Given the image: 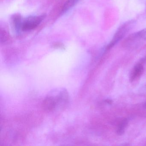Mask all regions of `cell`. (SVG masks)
Returning a JSON list of instances; mask_svg holds the SVG:
<instances>
[{"mask_svg": "<svg viewBox=\"0 0 146 146\" xmlns=\"http://www.w3.org/2000/svg\"><path fill=\"white\" fill-rule=\"evenodd\" d=\"M70 102L68 91L64 88H57L50 91L42 103L43 109L47 112H53L65 108Z\"/></svg>", "mask_w": 146, "mask_h": 146, "instance_id": "cell-1", "label": "cell"}, {"mask_svg": "<svg viewBox=\"0 0 146 146\" xmlns=\"http://www.w3.org/2000/svg\"><path fill=\"white\" fill-rule=\"evenodd\" d=\"M135 20H129L122 25L116 31L111 42L107 46L106 50L107 51L111 49L123 39L129 31L133 29L135 25Z\"/></svg>", "mask_w": 146, "mask_h": 146, "instance_id": "cell-2", "label": "cell"}, {"mask_svg": "<svg viewBox=\"0 0 146 146\" xmlns=\"http://www.w3.org/2000/svg\"><path fill=\"white\" fill-rule=\"evenodd\" d=\"M146 40V28L131 34L125 39L123 45L125 47H135Z\"/></svg>", "mask_w": 146, "mask_h": 146, "instance_id": "cell-3", "label": "cell"}, {"mask_svg": "<svg viewBox=\"0 0 146 146\" xmlns=\"http://www.w3.org/2000/svg\"><path fill=\"white\" fill-rule=\"evenodd\" d=\"M45 17V15L31 16L23 19L22 25V31H27L35 29L41 23Z\"/></svg>", "mask_w": 146, "mask_h": 146, "instance_id": "cell-4", "label": "cell"}, {"mask_svg": "<svg viewBox=\"0 0 146 146\" xmlns=\"http://www.w3.org/2000/svg\"><path fill=\"white\" fill-rule=\"evenodd\" d=\"M23 20V19L19 15H17L13 16V22L17 32L22 30Z\"/></svg>", "mask_w": 146, "mask_h": 146, "instance_id": "cell-5", "label": "cell"}, {"mask_svg": "<svg viewBox=\"0 0 146 146\" xmlns=\"http://www.w3.org/2000/svg\"><path fill=\"white\" fill-rule=\"evenodd\" d=\"M143 71V67L141 65L138 64L136 66L133 70L131 79L133 80L135 78L138 77L141 74Z\"/></svg>", "mask_w": 146, "mask_h": 146, "instance_id": "cell-6", "label": "cell"}, {"mask_svg": "<svg viewBox=\"0 0 146 146\" xmlns=\"http://www.w3.org/2000/svg\"><path fill=\"white\" fill-rule=\"evenodd\" d=\"M128 121L127 119H125L121 122L119 125L117 130L118 135H122L124 132L125 129L128 125Z\"/></svg>", "mask_w": 146, "mask_h": 146, "instance_id": "cell-7", "label": "cell"}, {"mask_svg": "<svg viewBox=\"0 0 146 146\" xmlns=\"http://www.w3.org/2000/svg\"><path fill=\"white\" fill-rule=\"evenodd\" d=\"M78 1V0H68V1L65 4L62 12L65 13L68 10L72 7L75 4H76L77 2Z\"/></svg>", "mask_w": 146, "mask_h": 146, "instance_id": "cell-8", "label": "cell"}, {"mask_svg": "<svg viewBox=\"0 0 146 146\" xmlns=\"http://www.w3.org/2000/svg\"><path fill=\"white\" fill-rule=\"evenodd\" d=\"M107 102H108V103H111V101L110 100H107Z\"/></svg>", "mask_w": 146, "mask_h": 146, "instance_id": "cell-9", "label": "cell"}]
</instances>
